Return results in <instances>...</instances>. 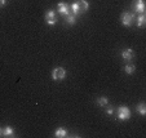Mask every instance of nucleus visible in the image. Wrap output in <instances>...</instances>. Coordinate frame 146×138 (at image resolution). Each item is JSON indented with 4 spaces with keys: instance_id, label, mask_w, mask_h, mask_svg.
I'll use <instances>...</instances> for the list:
<instances>
[{
    "instance_id": "f257e3e1",
    "label": "nucleus",
    "mask_w": 146,
    "mask_h": 138,
    "mask_svg": "<svg viewBox=\"0 0 146 138\" xmlns=\"http://www.w3.org/2000/svg\"><path fill=\"white\" fill-rule=\"evenodd\" d=\"M89 9V4L87 0H74V3L70 5V11L75 16H80V14L86 13Z\"/></svg>"
},
{
    "instance_id": "f03ea898",
    "label": "nucleus",
    "mask_w": 146,
    "mask_h": 138,
    "mask_svg": "<svg viewBox=\"0 0 146 138\" xmlns=\"http://www.w3.org/2000/svg\"><path fill=\"white\" fill-rule=\"evenodd\" d=\"M120 21H121V25L123 26H129L133 25V22L136 21V14L135 13H131V12H123L120 16Z\"/></svg>"
},
{
    "instance_id": "7ed1b4c3",
    "label": "nucleus",
    "mask_w": 146,
    "mask_h": 138,
    "mask_svg": "<svg viewBox=\"0 0 146 138\" xmlns=\"http://www.w3.org/2000/svg\"><path fill=\"white\" fill-rule=\"evenodd\" d=\"M131 110L127 107V106H119L118 110H116V118H118L119 120H121V121H125V120H128L131 118Z\"/></svg>"
},
{
    "instance_id": "20e7f679",
    "label": "nucleus",
    "mask_w": 146,
    "mask_h": 138,
    "mask_svg": "<svg viewBox=\"0 0 146 138\" xmlns=\"http://www.w3.org/2000/svg\"><path fill=\"white\" fill-rule=\"evenodd\" d=\"M66 77V70L64 67H56L52 71V79L54 81H61Z\"/></svg>"
},
{
    "instance_id": "39448f33",
    "label": "nucleus",
    "mask_w": 146,
    "mask_h": 138,
    "mask_svg": "<svg viewBox=\"0 0 146 138\" xmlns=\"http://www.w3.org/2000/svg\"><path fill=\"white\" fill-rule=\"evenodd\" d=\"M44 19H45V22H47V25H49V26L56 25V23H57V16H56L54 11H47L45 12Z\"/></svg>"
},
{
    "instance_id": "423d86ee",
    "label": "nucleus",
    "mask_w": 146,
    "mask_h": 138,
    "mask_svg": "<svg viewBox=\"0 0 146 138\" xmlns=\"http://www.w3.org/2000/svg\"><path fill=\"white\" fill-rule=\"evenodd\" d=\"M132 8L136 13L143 14L145 13V3H143V0H133Z\"/></svg>"
},
{
    "instance_id": "0eeeda50",
    "label": "nucleus",
    "mask_w": 146,
    "mask_h": 138,
    "mask_svg": "<svg viewBox=\"0 0 146 138\" xmlns=\"http://www.w3.org/2000/svg\"><path fill=\"white\" fill-rule=\"evenodd\" d=\"M57 11L61 16H64V17L67 16L69 13H71V11H70V5L67 3H64V1H61V3L57 4Z\"/></svg>"
},
{
    "instance_id": "6e6552de",
    "label": "nucleus",
    "mask_w": 146,
    "mask_h": 138,
    "mask_svg": "<svg viewBox=\"0 0 146 138\" xmlns=\"http://www.w3.org/2000/svg\"><path fill=\"white\" fill-rule=\"evenodd\" d=\"M133 57H135V53H133L132 48H127V49L121 50V58L124 61H132Z\"/></svg>"
},
{
    "instance_id": "1a4fd4ad",
    "label": "nucleus",
    "mask_w": 146,
    "mask_h": 138,
    "mask_svg": "<svg viewBox=\"0 0 146 138\" xmlns=\"http://www.w3.org/2000/svg\"><path fill=\"white\" fill-rule=\"evenodd\" d=\"M1 135H3V137H13L14 129L12 127H9V125H7V127H4L3 129H1Z\"/></svg>"
},
{
    "instance_id": "9d476101",
    "label": "nucleus",
    "mask_w": 146,
    "mask_h": 138,
    "mask_svg": "<svg viewBox=\"0 0 146 138\" xmlns=\"http://www.w3.org/2000/svg\"><path fill=\"white\" fill-rule=\"evenodd\" d=\"M65 22H66L67 25H70V26L75 25V23H76V16L72 14V13H69L67 16H65Z\"/></svg>"
},
{
    "instance_id": "9b49d317",
    "label": "nucleus",
    "mask_w": 146,
    "mask_h": 138,
    "mask_svg": "<svg viewBox=\"0 0 146 138\" xmlns=\"http://www.w3.org/2000/svg\"><path fill=\"white\" fill-rule=\"evenodd\" d=\"M146 23V16L145 13L143 14H138V17L136 18V25H137V27H143Z\"/></svg>"
},
{
    "instance_id": "f8f14e48",
    "label": "nucleus",
    "mask_w": 146,
    "mask_h": 138,
    "mask_svg": "<svg viewBox=\"0 0 146 138\" xmlns=\"http://www.w3.org/2000/svg\"><path fill=\"white\" fill-rule=\"evenodd\" d=\"M66 135H67V130L65 128H57L54 130V137H57V138H64Z\"/></svg>"
},
{
    "instance_id": "ddd939ff",
    "label": "nucleus",
    "mask_w": 146,
    "mask_h": 138,
    "mask_svg": "<svg viewBox=\"0 0 146 138\" xmlns=\"http://www.w3.org/2000/svg\"><path fill=\"white\" fill-rule=\"evenodd\" d=\"M123 70H124V72H125L127 75H132L133 72H135V70H136V66L133 63H127L125 66H124Z\"/></svg>"
},
{
    "instance_id": "4468645a",
    "label": "nucleus",
    "mask_w": 146,
    "mask_h": 138,
    "mask_svg": "<svg viewBox=\"0 0 146 138\" xmlns=\"http://www.w3.org/2000/svg\"><path fill=\"white\" fill-rule=\"evenodd\" d=\"M96 103L100 106V107H105V106L109 105V100L106 98V97H100L98 100H97Z\"/></svg>"
},
{
    "instance_id": "2eb2a0df",
    "label": "nucleus",
    "mask_w": 146,
    "mask_h": 138,
    "mask_svg": "<svg viewBox=\"0 0 146 138\" xmlns=\"http://www.w3.org/2000/svg\"><path fill=\"white\" fill-rule=\"evenodd\" d=\"M137 111H138V114H140L141 116H145L146 115V106H145V103H143V102L138 103V105H137Z\"/></svg>"
},
{
    "instance_id": "dca6fc26",
    "label": "nucleus",
    "mask_w": 146,
    "mask_h": 138,
    "mask_svg": "<svg viewBox=\"0 0 146 138\" xmlns=\"http://www.w3.org/2000/svg\"><path fill=\"white\" fill-rule=\"evenodd\" d=\"M106 114H108L109 116H111V115L114 114V108L111 107V106H109V105H108V108H106Z\"/></svg>"
},
{
    "instance_id": "f3484780",
    "label": "nucleus",
    "mask_w": 146,
    "mask_h": 138,
    "mask_svg": "<svg viewBox=\"0 0 146 138\" xmlns=\"http://www.w3.org/2000/svg\"><path fill=\"white\" fill-rule=\"evenodd\" d=\"M0 137H1V128H0Z\"/></svg>"
}]
</instances>
